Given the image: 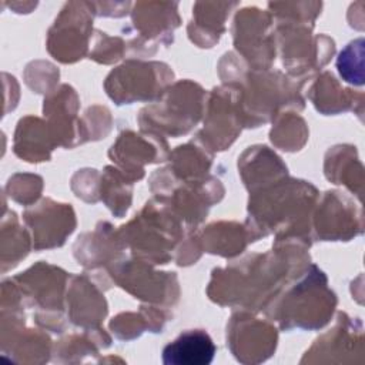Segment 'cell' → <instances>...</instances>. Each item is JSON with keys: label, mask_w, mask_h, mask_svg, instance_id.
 I'll use <instances>...</instances> for the list:
<instances>
[{"label": "cell", "mask_w": 365, "mask_h": 365, "mask_svg": "<svg viewBox=\"0 0 365 365\" xmlns=\"http://www.w3.org/2000/svg\"><path fill=\"white\" fill-rule=\"evenodd\" d=\"M133 20L143 34L161 37L168 36L170 31L157 21H163L173 27L180 24L175 3H138L133 11Z\"/></svg>", "instance_id": "cell-12"}, {"label": "cell", "mask_w": 365, "mask_h": 365, "mask_svg": "<svg viewBox=\"0 0 365 365\" xmlns=\"http://www.w3.org/2000/svg\"><path fill=\"white\" fill-rule=\"evenodd\" d=\"M325 174L334 184L346 185L358 200L362 197V165L356 157L355 147L338 145L328 151Z\"/></svg>", "instance_id": "cell-9"}, {"label": "cell", "mask_w": 365, "mask_h": 365, "mask_svg": "<svg viewBox=\"0 0 365 365\" xmlns=\"http://www.w3.org/2000/svg\"><path fill=\"white\" fill-rule=\"evenodd\" d=\"M362 56H364V40L358 38L351 41L341 53L336 61L341 77L355 86H362Z\"/></svg>", "instance_id": "cell-13"}, {"label": "cell", "mask_w": 365, "mask_h": 365, "mask_svg": "<svg viewBox=\"0 0 365 365\" xmlns=\"http://www.w3.org/2000/svg\"><path fill=\"white\" fill-rule=\"evenodd\" d=\"M268 29H269V16L261 10L255 7L252 9L248 7L237 13L235 24H234L235 47L241 48L242 54L245 53V50L252 47L251 56H252L254 64L257 60L255 44L262 43V46L274 50V47H271L274 46V43L269 41L271 38H269Z\"/></svg>", "instance_id": "cell-8"}, {"label": "cell", "mask_w": 365, "mask_h": 365, "mask_svg": "<svg viewBox=\"0 0 365 365\" xmlns=\"http://www.w3.org/2000/svg\"><path fill=\"white\" fill-rule=\"evenodd\" d=\"M311 91V100L314 101L315 107L324 114H334L354 108L351 103H354V106L355 103L358 106H362V101H355V98H362V94H352L349 90L342 88L329 73H324L321 76V80L318 78Z\"/></svg>", "instance_id": "cell-11"}, {"label": "cell", "mask_w": 365, "mask_h": 365, "mask_svg": "<svg viewBox=\"0 0 365 365\" xmlns=\"http://www.w3.org/2000/svg\"><path fill=\"white\" fill-rule=\"evenodd\" d=\"M211 97L210 104V113L207 114L204 130L200 133V135L205 137L204 144L215 148V150H224L227 148L235 138L237 134L241 131V124H244L241 114L235 113V108H238L240 103L234 101L230 104L220 103V97L217 90Z\"/></svg>", "instance_id": "cell-6"}, {"label": "cell", "mask_w": 365, "mask_h": 365, "mask_svg": "<svg viewBox=\"0 0 365 365\" xmlns=\"http://www.w3.org/2000/svg\"><path fill=\"white\" fill-rule=\"evenodd\" d=\"M217 348L204 329H188L163 349V362L168 365H207Z\"/></svg>", "instance_id": "cell-7"}, {"label": "cell", "mask_w": 365, "mask_h": 365, "mask_svg": "<svg viewBox=\"0 0 365 365\" xmlns=\"http://www.w3.org/2000/svg\"><path fill=\"white\" fill-rule=\"evenodd\" d=\"M325 194V205L321 207V214L315 217V231L318 237L327 241H348L359 235L362 232L361 208H356L352 201L338 191Z\"/></svg>", "instance_id": "cell-5"}, {"label": "cell", "mask_w": 365, "mask_h": 365, "mask_svg": "<svg viewBox=\"0 0 365 365\" xmlns=\"http://www.w3.org/2000/svg\"><path fill=\"white\" fill-rule=\"evenodd\" d=\"M304 274L301 281L292 285L279 299L278 319L282 329L292 327L321 328L332 317L336 305L335 294L328 289L327 278L315 265Z\"/></svg>", "instance_id": "cell-1"}, {"label": "cell", "mask_w": 365, "mask_h": 365, "mask_svg": "<svg viewBox=\"0 0 365 365\" xmlns=\"http://www.w3.org/2000/svg\"><path fill=\"white\" fill-rule=\"evenodd\" d=\"M204 91L191 81L177 83L167 90L160 104L145 107L140 113L141 127L148 124L150 130H158L170 135L188 133L201 117Z\"/></svg>", "instance_id": "cell-2"}, {"label": "cell", "mask_w": 365, "mask_h": 365, "mask_svg": "<svg viewBox=\"0 0 365 365\" xmlns=\"http://www.w3.org/2000/svg\"><path fill=\"white\" fill-rule=\"evenodd\" d=\"M171 78L173 71L163 63L128 61L110 73L106 88L117 104H130L160 97Z\"/></svg>", "instance_id": "cell-3"}, {"label": "cell", "mask_w": 365, "mask_h": 365, "mask_svg": "<svg viewBox=\"0 0 365 365\" xmlns=\"http://www.w3.org/2000/svg\"><path fill=\"white\" fill-rule=\"evenodd\" d=\"M84 3H68L48 36V50L56 58L63 63H71L84 54L87 38L91 33V20L87 16L81 23H77L83 13Z\"/></svg>", "instance_id": "cell-4"}, {"label": "cell", "mask_w": 365, "mask_h": 365, "mask_svg": "<svg viewBox=\"0 0 365 365\" xmlns=\"http://www.w3.org/2000/svg\"><path fill=\"white\" fill-rule=\"evenodd\" d=\"M237 3H197L194 10L195 20L191 21L188 33L198 46L204 37L202 47H211L218 41L220 33L224 31V21L230 7Z\"/></svg>", "instance_id": "cell-10"}]
</instances>
